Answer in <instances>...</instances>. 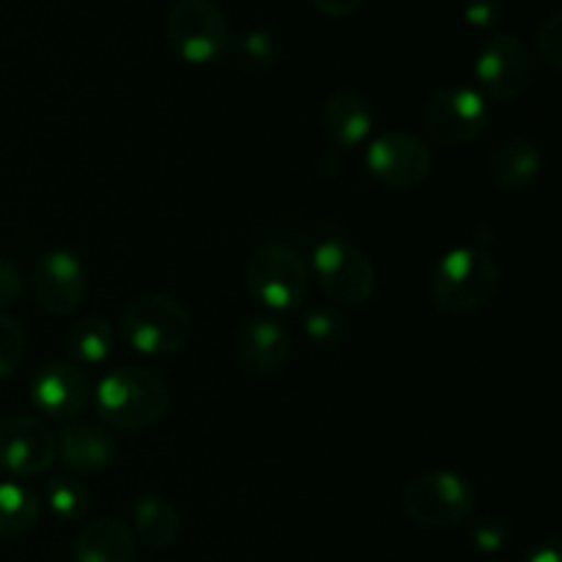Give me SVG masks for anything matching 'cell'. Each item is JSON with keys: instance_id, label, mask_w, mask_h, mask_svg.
Here are the masks:
<instances>
[{"instance_id": "obj_30", "label": "cell", "mask_w": 562, "mask_h": 562, "mask_svg": "<svg viewBox=\"0 0 562 562\" xmlns=\"http://www.w3.org/2000/svg\"><path fill=\"white\" fill-rule=\"evenodd\" d=\"M316 5V11H322L324 16H333V20H344V16L357 14L362 9L366 0H311Z\"/></svg>"}, {"instance_id": "obj_13", "label": "cell", "mask_w": 562, "mask_h": 562, "mask_svg": "<svg viewBox=\"0 0 562 562\" xmlns=\"http://www.w3.org/2000/svg\"><path fill=\"white\" fill-rule=\"evenodd\" d=\"M31 401L42 415L71 420V417H80L91 404V382L80 371V366L49 362L33 376Z\"/></svg>"}, {"instance_id": "obj_16", "label": "cell", "mask_w": 562, "mask_h": 562, "mask_svg": "<svg viewBox=\"0 0 562 562\" xmlns=\"http://www.w3.org/2000/svg\"><path fill=\"white\" fill-rule=\"evenodd\" d=\"M324 135L338 148H357L371 137L373 113L362 93L351 88H340L327 99L322 110Z\"/></svg>"}, {"instance_id": "obj_3", "label": "cell", "mask_w": 562, "mask_h": 562, "mask_svg": "<svg viewBox=\"0 0 562 562\" xmlns=\"http://www.w3.org/2000/svg\"><path fill=\"white\" fill-rule=\"evenodd\" d=\"M401 508L406 519L423 530H456L475 516L477 494L459 472L434 470L406 483Z\"/></svg>"}, {"instance_id": "obj_25", "label": "cell", "mask_w": 562, "mask_h": 562, "mask_svg": "<svg viewBox=\"0 0 562 562\" xmlns=\"http://www.w3.org/2000/svg\"><path fill=\"white\" fill-rule=\"evenodd\" d=\"M27 346H31V335H27L25 324L0 313V379L20 371L27 357Z\"/></svg>"}, {"instance_id": "obj_11", "label": "cell", "mask_w": 562, "mask_h": 562, "mask_svg": "<svg viewBox=\"0 0 562 562\" xmlns=\"http://www.w3.org/2000/svg\"><path fill=\"white\" fill-rule=\"evenodd\" d=\"M33 294L49 316H71L80 311L88 294V274L80 256L64 247L44 252L33 269Z\"/></svg>"}, {"instance_id": "obj_4", "label": "cell", "mask_w": 562, "mask_h": 562, "mask_svg": "<svg viewBox=\"0 0 562 562\" xmlns=\"http://www.w3.org/2000/svg\"><path fill=\"white\" fill-rule=\"evenodd\" d=\"M245 283L263 307L289 313L305 302L311 289V267L289 241L267 239L247 258Z\"/></svg>"}, {"instance_id": "obj_1", "label": "cell", "mask_w": 562, "mask_h": 562, "mask_svg": "<svg viewBox=\"0 0 562 562\" xmlns=\"http://www.w3.org/2000/svg\"><path fill=\"white\" fill-rule=\"evenodd\" d=\"M499 289V261L488 247L464 245L445 252L428 278L434 307L445 316H470Z\"/></svg>"}, {"instance_id": "obj_28", "label": "cell", "mask_w": 562, "mask_h": 562, "mask_svg": "<svg viewBox=\"0 0 562 562\" xmlns=\"http://www.w3.org/2000/svg\"><path fill=\"white\" fill-rule=\"evenodd\" d=\"M503 20V5L499 0H467L464 22L477 31H494Z\"/></svg>"}, {"instance_id": "obj_2", "label": "cell", "mask_w": 562, "mask_h": 562, "mask_svg": "<svg viewBox=\"0 0 562 562\" xmlns=\"http://www.w3.org/2000/svg\"><path fill=\"white\" fill-rule=\"evenodd\" d=\"M97 409L115 431L140 434L162 423L170 409V393L162 379L146 368H113L97 384Z\"/></svg>"}, {"instance_id": "obj_22", "label": "cell", "mask_w": 562, "mask_h": 562, "mask_svg": "<svg viewBox=\"0 0 562 562\" xmlns=\"http://www.w3.org/2000/svg\"><path fill=\"white\" fill-rule=\"evenodd\" d=\"M302 329H305L307 340L318 349L335 351L340 346L349 344L351 324L338 307H311L302 318Z\"/></svg>"}, {"instance_id": "obj_10", "label": "cell", "mask_w": 562, "mask_h": 562, "mask_svg": "<svg viewBox=\"0 0 562 562\" xmlns=\"http://www.w3.org/2000/svg\"><path fill=\"white\" fill-rule=\"evenodd\" d=\"M368 173L395 192L417 190L431 176L434 159L426 143L404 130L373 137L366 151Z\"/></svg>"}, {"instance_id": "obj_31", "label": "cell", "mask_w": 562, "mask_h": 562, "mask_svg": "<svg viewBox=\"0 0 562 562\" xmlns=\"http://www.w3.org/2000/svg\"><path fill=\"white\" fill-rule=\"evenodd\" d=\"M525 562H560V549L558 541H547V543H538L530 554H527Z\"/></svg>"}, {"instance_id": "obj_17", "label": "cell", "mask_w": 562, "mask_h": 562, "mask_svg": "<svg viewBox=\"0 0 562 562\" xmlns=\"http://www.w3.org/2000/svg\"><path fill=\"white\" fill-rule=\"evenodd\" d=\"M60 464L75 475H99L115 459V439L91 423L69 426L58 439Z\"/></svg>"}, {"instance_id": "obj_18", "label": "cell", "mask_w": 562, "mask_h": 562, "mask_svg": "<svg viewBox=\"0 0 562 562\" xmlns=\"http://www.w3.org/2000/svg\"><path fill=\"white\" fill-rule=\"evenodd\" d=\"M543 154L530 137H508L488 157V179L497 190L519 192L538 179Z\"/></svg>"}, {"instance_id": "obj_9", "label": "cell", "mask_w": 562, "mask_h": 562, "mask_svg": "<svg viewBox=\"0 0 562 562\" xmlns=\"http://www.w3.org/2000/svg\"><path fill=\"white\" fill-rule=\"evenodd\" d=\"M423 130L445 146H467L488 126V102L470 86H445L423 108Z\"/></svg>"}, {"instance_id": "obj_7", "label": "cell", "mask_w": 562, "mask_h": 562, "mask_svg": "<svg viewBox=\"0 0 562 562\" xmlns=\"http://www.w3.org/2000/svg\"><path fill=\"white\" fill-rule=\"evenodd\" d=\"M311 274L322 294L335 305L360 307L376 291L373 261L346 239H324L313 250Z\"/></svg>"}, {"instance_id": "obj_24", "label": "cell", "mask_w": 562, "mask_h": 562, "mask_svg": "<svg viewBox=\"0 0 562 562\" xmlns=\"http://www.w3.org/2000/svg\"><path fill=\"white\" fill-rule=\"evenodd\" d=\"M231 47H234V58L241 69L261 71L274 66V60H278V42H274L272 33L261 31V27H252V31L236 36Z\"/></svg>"}, {"instance_id": "obj_29", "label": "cell", "mask_w": 562, "mask_h": 562, "mask_svg": "<svg viewBox=\"0 0 562 562\" xmlns=\"http://www.w3.org/2000/svg\"><path fill=\"white\" fill-rule=\"evenodd\" d=\"M22 289H25V280H22L20 267L11 258L0 256V307L14 305L22 296Z\"/></svg>"}, {"instance_id": "obj_12", "label": "cell", "mask_w": 562, "mask_h": 562, "mask_svg": "<svg viewBox=\"0 0 562 562\" xmlns=\"http://www.w3.org/2000/svg\"><path fill=\"white\" fill-rule=\"evenodd\" d=\"M53 431L36 417L14 415L0 420V470L11 477H36L53 467Z\"/></svg>"}, {"instance_id": "obj_15", "label": "cell", "mask_w": 562, "mask_h": 562, "mask_svg": "<svg viewBox=\"0 0 562 562\" xmlns=\"http://www.w3.org/2000/svg\"><path fill=\"white\" fill-rule=\"evenodd\" d=\"M137 541L115 516H102L80 527L71 547V562H135Z\"/></svg>"}, {"instance_id": "obj_5", "label": "cell", "mask_w": 562, "mask_h": 562, "mask_svg": "<svg viewBox=\"0 0 562 562\" xmlns=\"http://www.w3.org/2000/svg\"><path fill=\"white\" fill-rule=\"evenodd\" d=\"M121 335L137 355L168 357L184 349L192 318L173 296L140 294L121 311Z\"/></svg>"}, {"instance_id": "obj_14", "label": "cell", "mask_w": 562, "mask_h": 562, "mask_svg": "<svg viewBox=\"0 0 562 562\" xmlns=\"http://www.w3.org/2000/svg\"><path fill=\"white\" fill-rule=\"evenodd\" d=\"M236 360L252 376H274L283 371L291 360L289 329L269 316H252L236 329Z\"/></svg>"}, {"instance_id": "obj_23", "label": "cell", "mask_w": 562, "mask_h": 562, "mask_svg": "<svg viewBox=\"0 0 562 562\" xmlns=\"http://www.w3.org/2000/svg\"><path fill=\"white\" fill-rule=\"evenodd\" d=\"M47 505L60 521H82L88 514H91V492L82 481H75V477H53L47 481Z\"/></svg>"}, {"instance_id": "obj_6", "label": "cell", "mask_w": 562, "mask_h": 562, "mask_svg": "<svg viewBox=\"0 0 562 562\" xmlns=\"http://www.w3.org/2000/svg\"><path fill=\"white\" fill-rule=\"evenodd\" d=\"M165 36L184 64L206 66L231 49V25L212 0H176L165 16Z\"/></svg>"}, {"instance_id": "obj_8", "label": "cell", "mask_w": 562, "mask_h": 562, "mask_svg": "<svg viewBox=\"0 0 562 562\" xmlns=\"http://www.w3.org/2000/svg\"><path fill=\"white\" fill-rule=\"evenodd\" d=\"M532 53L516 33L494 31L475 58V80L492 102H516L532 82Z\"/></svg>"}, {"instance_id": "obj_19", "label": "cell", "mask_w": 562, "mask_h": 562, "mask_svg": "<svg viewBox=\"0 0 562 562\" xmlns=\"http://www.w3.org/2000/svg\"><path fill=\"white\" fill-rule=\"evenodd\" d=\"M132 536L148 549H168L181 532L179 508L159 494H143L132 505Z\"/></svg>"}, {"instance_id": "obj_26", "label": "cell", "mask_w": 562, "mask_h": 562, "mask_svg": "<svg viewBox=\"0 0 562 562\" xmlns=\"http://www.w3.org/2000/svg\"><path fill=\"white\" fill-rule=\"evenodd\" d=\"M472 543H475L483 554L503 552L510 543V525L503 516H477L475 525H472Z\"/></svg>"}, {"instance_id": "obj_21", "label": "cell", "mask_w": 562, "mask_h": 562, "mask_svg": "<svg viewBox=\"0 0 562 562\" xmlns=\"http://www.w3.org/2000/svg\"><path fill=\"white\" fill-rule=\"evenodd\" d=\"M42 503L22 483H0V541L20 538L38 525Z\"/></svg>"}, {"instance_id": "obj_27", "label": "cell", "mask_w": 562, "mask_h": 562, "mask_svg": "<svg viewBox=\"0 0 562 562\" xmlns=\"http://www.w3.org/2000/svg\"><path fill=\"white\" fill-rule=\"evenodd\" d=\"M538 53L552 71L562 69V14L552 11L538 27Z\"/></svg>"}, {"instance_id": "obj_20", "label": "cell", "mask_w": 562, "mask_h": 562, "mask_svg": "<svg viewBox=\"0 0 562 562\" xmlns=\"http://www.w3.org/2000/svg\"><path fill=\"white\" fill-rule=\"evenodd\" d=\"M115 335L104 318L82 316L64 333V349L77 366H99L113 355Z\"/></svg>"}, {"instance_id": "obj_32", "label": "cell", "mask_w": 562, "mask_h": 562, "mask_svg": "<svg viewBox=\"0 0 562 562\" xmlns=\"http://www.w3.org/2000/svg\"><path fill=\"white\" fill-rule=\"evenodd\" d=\"M318 170H322L324 176H338V173H344V170H346V159L340 157L338 148H335V151L324 154V157L318 159Z\"/></svg>"}]
</instances>
